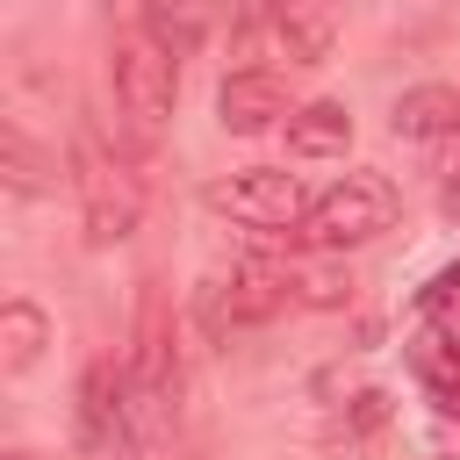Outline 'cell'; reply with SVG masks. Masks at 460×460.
I'll list each match as a JSON object with an SVG mask.
<instances>
[{
  "instance_id": "cell-1",
  "label": "cell",
  "mask_w": 460,
  "mask_h": 460,
  "mask_svg": "<svg viewBox=\"0 0 460 460\" xmlns=\"http://www.w3.org/2000/svg\"><path fill=\"white\" fill-rule=\"evenodd\" d=\"M108 93H115V115H122L129 144L151 151L172 122V101H180V58L151 29H122L115 50H108Z\"/></svg>"
},
{
  "instance_id": "cell-2",
  "label": "cell",
  "mask_w": 460,
  "mask_h": 460,
  "mask_svg": "<svg viewBox=\"0 0 460 460\" xmlns=\"http://www.w3.org/2000/svg\"><path fill=\"white\" fill-rule=\"evenodd\" d=\"M151 424L137 410L129 388V359H93L79 374V402H72V453L79 460H151Z\"/></svg>"
},
{
  "instance_id": "cell-3",
  "label": "cell",
  "mask_w": 460,
  "mask_h": 460,
  "mask_svg": "<svg viewBox=\"0 0 460 460\" xmlns=\"http://www.w3.org/2000/svg\"><path fill=\"white\" fill-rule=\"evenodd\" d=\"M72 194H79V223H86V244H122L144 216V180L137 165L93 129L79 122L72 129Z\"/></svg>"
},
{
  "instance_id": "cell-4",
  "label": "cell",
  "mask_w": 460,
  "mask_h": 460,
  "mask_svg": "<svg viewBox=\"0 0 460 460\" xmlns=\"http://www.w3.org/2000/svg\"><path fill=\"white\" fill-rule=\"evenodd\" d=\"M230 43L237 58H288V65H331L338 50V22L323 0H237V22H230Z\"/></svg>"
},
{
  "instance_id": "cell-5",
  "label": "cell",
  "mask_w": 460,
  "mask_h": 460,
  "mask_svg": "<svg viewBox=\"0 0 460 460\" xmlns=\"http://www.w3.org/2000/svg\"><path fill=\"white\" fill-rule=\"evenodd\" d=\"M288 295H295L288 266H273V259H230V266H216L194 288V323L208 338H230V331H252V323L280 316Z\"/></svg>"
},
{
  "instance_id": "cell-6",
  "label": "cell",
  "mask_w": 460,
  "mask_h": 460,
  "mask_svg": "<svg viewBox=\"0 0 460 460\" xmlns=\"http://www.w3.org/2000/svg\"><path fill=\"white\" fill-rule=\"evenodd\" d=\"M395 180L388 172H345L331 194L309 201L302 216V244L316 252H352V244H374L381 230H395Z\"/></svg>"
},
{
  "instance_id": "cell-7",
  "label": "cell",
  "mask_w": 460,
  "mask_h": 460,
  "mask_svg": "<svg viewBox=\"0 0 460 460\" xmlns=\"http://www.w3.org/2000/svg\"><path fill=\"white\" fill-rule=\"evenodd\" d=\"M129 388H137V410L151 424V438L172 431L180 417V352H172V323H165V295L151 288L144 309H137V345H129Z\"/></svg>"
},
{
  "instance_id": "cell-8",
  "label": "cell",
  "mask_w": 460,
  "mask_h": 460,
  "mask_svg": "<svg viewBox=\"0 0 460 460\" xmlns=\"http://www.w3.org/2000/svg\"><path fill=\"white\" fill-rule=\"evenodd\" d=\"M208 208H223V216L244 223V230H295V223L309 216L302 180L280 172V165H244V172L216 180V187H208Z\"/></svg>"
},
{
  "instance_id": "cell-9",
  "label": "cell",
  "mask_w": 460,
  "mask_h": 460,
  "mask_svg": "<svg viewBox=\"0 0 460 460\" xmlns=\"http://www.w3.org/2000/svg\"><path fill=\"white\" fill-rule=\"evenodd\" d=\"M230 0H122V22L129 29H151L172 58H194L216 29H223Z\"/></svg>"
},
{
  "instance_id": "cell-10",
  "label": "cell",
  "mask_w": 460,
  "mask_h": 460,
  "mask_svg": "<svg viewBox=\"0 0 460 460\" xmlns=\"http://www.w3.org/2000/svg\"><path fill=\"white\" fill-rule=\"evenodd\" d=\"M280 115H295V108H288V86H280L273 72H259V65H244V72H230V79L216 86V122H223L230 137H259V129H273Z\"/></svg>"
},
{
  "instance_id": "cell-11",
  "label": "cell",
  "mask_w": 460,
  "mask_h": 460,
  "mask_svg": "<svg viewBox=\"0 0 460 460\" xmlns=\"http://www.w3.org/2000/svg\"><path fill=\"white\" fill-rule=\"evenodd\" d=\"M388 129L402 137V144H446V137H460V86H410L402 101H395V115H388Z\"/></svg>"
},
{
  "instance_id": "cell-12",
  "label": "cell",
  "mask_w": 460,
  "mask_h": 460,
  "mask_svg": "<svg viewBox=\"0 0 460 460\" xmlns=\"http://www.w3.org/2000/svg\"><path fill=\"white\" fill-rule=\"evenodd\" d=\"M352 144V108L345 101H309L288 115V151L295 158H345Z\"/></svg>"
},
{
  "instance_id": "cell-13",
  "label": "cell",
  "mask_w": 460,
  "mask_h": 460,
  "mask_svg": "<svg viewBox=\"0 0 460 460\" xmlns=\"http://www.w3.org/2000/svg\"><path fill=\"white\" fill-rule=\"evenodd\" d=\"M43 345H50V316L14 295V302L0 309V359H7V374H29V367L43 359Z\"/></svg>"
},
{
  "instance_id": "cell-14",
  "label": "cell",
  "mask_w": 460,
  "mask_h": 460,
  "mask_svg": "<svg viewBox=\"0 0 460 460\" xmlns=\"http://www.w3.org/2000/svg\"><path fill=\"white\" fill-rule=\"evenodd\" d=\"M0 172H7V194H43L50 187V158L29 144L22 122H0Z\"/></svg>"
},
{
  "instance_id": "cell-15",
  "label": "cell",
  "mask_w": 460,
  "mask_h": 460,
  "mask_svg": "<svg viewBox=\"0 0 460 460\" xmlns=\"http://www.w3.org/2000/svg\"><path fill=\"white\" fill-rule=\"evenodd\" d=\"M381 424H388V395H381V388H359V395L345 402V417H338V431H331V438L352 453V446H367Z\"/></svg>"
},
{
  "instance_id": "cell-16",
  "label": "cell",
  "mask_w": 460,
  "mask_h": 460,
  "mask_svg": "<svg viewBox=\"0 0 460 460\" xmlns=\"http://www.w3.org/2000/svg\"><path fill=\"white\" fill-rule=\"evenodd\" d=\"M417 316L431 323V331H460V266H446V273H431V288L417 295Z\"/></svg>"
},
{
  "instance_id": "cell-17",
  "label": "cell",
  "mask_w": 460,
  "mask_h": 460,
  "mask_svg": "<svg viewBox=\"0 0 460 460\" xmlns=\"http://www.w3.org/2000/svg\"><path fill=\"white\" fill-rule=\"evenodd\" d=\"M438 208H446V216H460V180H453V187L438 194Z\"/></svg>"
},
{
  "instance_id": "cell-18",
  "label": "cell",
  "mask_w": 460,
  "mask_h": 460,
  "mask_svg": "<svg viewBox=\"0 0 460 460\" xmlns=\"http://www.w3.org/2000/svg\"><path fill=\"white\" fill-rule=\"evenodd\" d=\"M7 460H36V453H7Z\"/></svg>"
}]
</instances>
